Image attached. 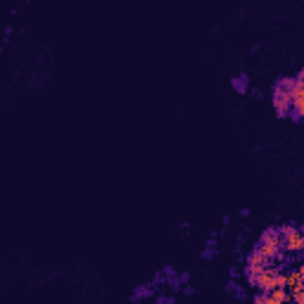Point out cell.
I'll return each instance as SVG.
<instances>
[{"label": "cell", "mask_w": 304, "mask_h": 304, "mask_svg": "<svg viewBox=\"0 0 304 304\" xmlns=\"http://www.w3.org/2000/svg\"><path fill=\"white\" fill-rule=\"evenodd\" d=\"M254 302L257 304H268V292H261V295L254 297Z\"/></svg>", "instance_id": "9"}, {"label": "cell", "mask_w": 304, "mask_h": 304, "mask_svg": "<svg viewBox=\"0 0 304 304\" xmlns=\"http://www.w3.org/2000/svg\"><path fill=\"white\" fill-rule=\"evenodd\" d=\"M304 114V81H302V74L292 79V86H290V116L292 119H302Z\"/></svg>", "instance_id": "2"}, {"label": "cell", "mask_w": 304, "mask_h": 304, "mask_svg": "<svg viewBox=\"0 0 304 304\" xmlns=\"http://www.w3.org/2000/svg\"><path fill=\"white\" fill-rule=\"evenodd\" d=\"M290 86H292V79L280 81L273 90V107H276L278 116H287L290 114Z\"/></svg>", "instance_id": "3"}, {"label": "cell", "mask_w": 304, "mask_h": 304, "mask_svg": "<svg viewBox=\"0 0 304 304\" xmlns=\"http://www.w3.org/2000/svg\"><path fill=\"white\" fill-rule=\"evenodd\" d=\"M278 233H280V250L290 252V254H299L304 250V238L297 226H283Z\"/></svg>", "instance_id": "1"}, {"label": "cell", "mask_w": 304, "mask_h": 304, "mask_svg": "<svg viewBox=\"0 0 304 304\" xmlns=\"http://www.w3.org/2000/svg\"><path fill=\"white\" fill-rule=\"evenodd\" d=\"M266 266H276V264H273V259L264 257L259 250H254L250 254V259H247V278H252L254 273H259L261 268H266Z\"/></svg>", "instance_id": "6"}, {"label": "cell", "mask_w": 304, "mask_h": 304, "mask_svg": "<svg viewBox=\"0 0 304 304\" xmlns=\"http://www.w3.org/2000/svg\"><path fill=\"white\" fill-rule=\"evenodd\" d=\"M250 283L261 292H271L273 287H278V266H266L259 273H254L250 278Z\"/></svg>", "instance_id": "4"}, {"label": "cell", "mask_w": 304, "mask_h": 304, "mask_svg": "<svg viewBox=\"0 0 304 304\" xmlns=\"http://www.w3.org/2000/svg\"><path fill=\"white\" fill-rule=\"evenodd\" d=\"M285 290L287 292L304 290V266H297L295 271H285Z\"/></svg>", "instance_id": "7"}, {"label": "cell", "mask_w": 304, "mask_h": 304, "mask_svg": "<svg viewBox=\"0 0 304 304\" xmlns=\"http://www.w3.org/2000/svg\"><path fill=\"white\" fill-rule=\"evenodd\" d=\"M290 302V292L285 287H273L268 292V304H287Z\"/></svg>", "instance_id": "8"}, {"label": "cell", "mask_w": 304, "mask_h": 304, "mask_svg": "<svg viewBox=\"0 0 304 304\" xmlns=\"http://www.w3.org/2000/svg\"><path fill=\"white\" fill-rule=\"evenodd\" d=\"M257 250L264 254V257H268V259H276L278 254H280V233L278 231H266L264 235H261L259 240V247Z\"/></svg>", "instance_id": "5"}]
</instances>
